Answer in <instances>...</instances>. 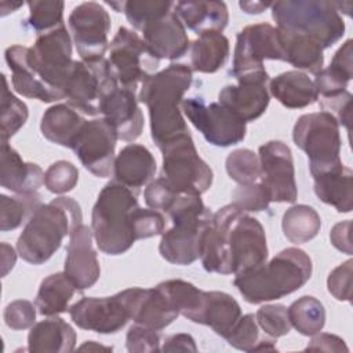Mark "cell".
Listing matches in <instances>:
<instances>
[{"label":"cell","mask_w":353,"mask_h":353,"mask_svg":"<svg viewBox=\"0 0 353 353\" xmlns=\"http://www.w3.org/2000/svg\"><path fill=\"white\" fill-rule=\"evenodd\" d=\"M29 18L26 19L28 25L37 32L39 34L51 32L62 26V15L65 3L59 0H33L28 1Z\"/></svg>","instance_id":"42"},{"label":"cell","mask_w":353,"mask_h":353,"mask_svg":"<svg viewBox=\"0 0 353 353\" xmlns=\"http://www.w3.org/2000/svg\"><path fill=\"white\" fill-rule=\"evenodd\" d=\"M306 350H316V352H349L345 341L334 334L327 332H317L313 335L312 341L306 346Z\"/></svg>","instance_id":"55"},{"label":"cell","mask_w":353,"mask_h":353,"mask_svg":"<svg viewBox=\"0 0 353 353\" xmlns=\"http://www.w3.org/2000/svg\"><path fill=\"white\" fill-rule=\"evenodd\" d=\"M99 114L116 130L121 141H135L143 130V114L135 91L121 87L112 70L105 76L99 94Z\"/></svg>","instance_id":"16"},{"label":"cell","mask_w":353,"mask_h":353,"mask_svg":"<svg viewBox=\"0 0 353 353\" xmlns=\"http://www.w3.org/2000/svg\"><path fill=\"white\" fill-rule=\"evenodd\" d=\"M17 261V254L11 245L7 243H1V274L3 277L14 268Z\"/></svg>","instance_id":"58"},{"label":"cell","mask_w":353,"mask_h":353,"mask_svg":"<svg viewBox=\"0 0 353 353\" xmlns=\"http://www.w3.org/2000/svg\"><path fill=\"white\" fill-rule=\"evenodd\" d=\"M258 325L270 338L284 336L291 330V323L284 305H263L255 314Z\"/></svg>","instance_id":"46"},{"label":"cell","mask_w":353,"mask_h":353,"mask_svg":"<svg viewBox=\"0 0 353 353\" xmlns=\"http://www.w3.org/2000/svg\"><path fill=\"white\" fill-rule=\"evenodd\" d=\"M281 228L287 240L294 244H303L317 236L321 219L313 207L296 204L284 212Z\"/></svg>","instance_id":"37"},{"label":"cell","mask_w":353,"mask_h":353,"mask_svg":"<svg viewBox=\"0 0 353 353\" xmlns=\"http://www.w3.org/2000/svg\"><path fill=\"white\" fill-rule=\"evenodd\" d=\"M167 214L172 228L161 233L159 252L170 263L190 265L200 258L201 239L212 214L194 194H179Z\"/></svg>","instance_id":"6"},{"label":"cell","mask_w":353,"mask_h":353,"mask_svg":"<svg viewBox=\"0 0 353 353\" xmlns=\"http://www.w3.org/2000/svg\"><path fill=\"white\" fill-rule=\"evenodd\" d=\"M353 172L343 164L338 168L313 176L314 193L338 212H350L353 207Z\"/></svg>","instance_id":"31"},{"label":"cell","mask_w":353,"mask_h":353,"mask_svg":"<svg viewBox=\"0 0 353 353\" xmlns=\"http://www.w3.org/2000/svg\"><path fill=\"white\" fill-rule=\"evenodd\" d=\"M79 181L77 167L66 160L52 163L44 172V185L48 192L62 194L70 192Z\"/></svg>","instance_id":"45"},{"label":"cell","mask_w":353,"mask_h":353,"mask_svg":"<svg viewBox=\"0 0 353 353\" xmlns=\"http://www.w3.org/2000/svg\"><path fill=\"white\" fill-rule=\"evenodd\" d=\"M262 350H276L274 341L273 339H259L254 352H262Z\"/></svg>","instance_id":"61"},{"label":"cell","mask_w":353,"mask_h":353,"mask_svg":"<svg viewBox=\"0 0 353 353\" xmlns=\"http://www.w3.org/2000/svg\"><path fill=\"white\" fill-rule=\"evenodd\" d=\"M233 55L229 73L234 79L265 70V59L284 61L277 28L266 22L243 28L237 33Z\"/></svg>","instance_id":"13"},{"label":"cell","mask_w":353,"mask_h":353,"mask_svg":"<svg viewBox=\"0 0 353 353\" xmlns=\"http://www.w3.org/2000/svg\"><path fill=\"white\" fill-rule=\"evenodd\" d=\"M276 28L306 34L328 48L345 34V22L332 1L287 0L272 3Z\"/></svg>","instance_id":"7"},{"label":"cell","mask_w":353,"mask_h":353,"mask_svg":"<svg viewBox=\"0 0 353 353\" xmlns=\"http://www.w3.org/2000/svg\"><path fill=\"white\" fill-rule=\"evenodd\" d=\"M181 106L188 120L214 146L228 148L245 138V123L219 102L205 103L201 98H186Z\"/></svg>","instance_id":"12"},{"label":"cell","mask_w":353,"mask_h":353,"mask_svg":"<svg viewBox=\"0 0 353 353\" xmlns=\"http://www.w3.org/2000/svg\"><path fill=\"white\" fill-rule=\"evenodd\" d=\"M68 22L81 61L92 62L105 58L109 44L110 17L102 4L85 1L76 6Z\"/></svg>","instance_id":"14"},{"label":"cell","mask_w":353,"mask_h":353,"mask_svg":"<svg viewBox=\"0 0 353 353\" xmlns=\"http://www.w3.org/2000/svg\"><path fill=\"white\" fill-rule=\"evenodd\" d=\"M156 168V160L146 146L130 143L116 156L113 176L114 181L138 190L154 176Z\"/></svg>","instance_id":"25"},{"label":"cell","mask_w":353,"mask_h":353,"mask_svg":"<svg viewBox=\"0 0 353 353\" xmlns=\"http://www.w3.org/2000/svg\"><path fill=\"white\" fill-rule=\"evenodd\" d=\"M232 204H234L243 212L254 211L259 212L269 207L270 196L262 182L250 185H239L232 193Z\"/></svg>","instance_id":"47"},{"label":"cell","mask_w":353,"mask_h":353,"mask_svg":"<svg viewBox=\"0 0 353 353\" xmlns=\"http://www.w3.org/2000/svg\"><path fill=\"white\" fill-rule=\"evenodd\" d=\"M320 108L321 110L331 113L339 125H343L347 131H350L352 94L347 90L334 97L320 98Z\"/></svg>","instance_id":"54"},{"label":"cell","mask_w":353,"mask_h":353,"mask_svg":"<svg viewBox=\"0 0 353 353\" xmlns=\"http://www.w3.org/2000/svg\"><path fill=\"white\" fill-rule=\"evenodd\" d=\"M161 352H197L194 339L189 334H174L165 338Z\"/></svg>","instance_id":"57"},{"label":"cell","mask_w":353,"mask_h":353,"mask_svg":"<svg viewBox=\"0 0 353 353\" xmlns=\"http://www.w3.org/2000/svg\"><path fill=\"white\" fill-rule=\"evenodd\" d=\"M69 314L79 328L98 334H114L130 320L117 294L103 298L84 296L69 307Z\"/></svg>","instance_id":"21"},{"label":"cell","mask_w":353,"mask_h":353,"mask_svg":"<svg viewBox=\"0 0 353 353\" xmlns=\"http://www.w3.org/2000/svg\"><path fill=\"white\" fill-rule=\"evenodd\" d=\"M291 327L305 336L320 332L325 324V309L323 303L310 295H303L287 307Z\"/></svg>","instance_id":"39"},{"label":"cell","mask_w":353,"mask_h":353,"mask_svg":"<svg viewBox=\"0 0 353 353\" xmlns=\"http://www.w3.org/2000/svg\"><path fill=\"white\" fill-rule=\"evenodd\" d=\"M26 61L39 79L65 99V87L74 63L72 40L66 28L62 25L39 34L34 44L28 47Z\"/></svg>","instance_id":"10"},{"label":"cell","mask_w":353,"mask_h":353,"mask_svg":"<svg viewBox=\"0 0 353 353\" xmlns=\"http://www.w3.org/2000/svg\"><path fill=\"white\" fill-rule=\"evenodd\" d=\"M178 196L179 194L168 185L163 176L153 179L143 192L146 205L152 210H161L164 212L168 211Z\"/></svg>","instance_id":"51"},{"label":"cell","mask_w":353,"mask_h":353,"mask_svg":"<svg viewBox=\"0 0 353 353\" xmlns=\"http://www.w3.org/2000/svg\"><path fill=\"white\" fill-rule=\"evenodd\" d=\"M352 270L353 261L347 259L346 262L336 266L327 279L328 292L338 301L350 302L352 298Z\"/></svg>","instance_id":"53"},{"label":"cell","mask_w":353,"mask_h":353,"mask_svg":"<svg viewBox=\"0 0 353 353\" xmlns=\"http://www.w3.org/2000/svg\"><path fill=\"white\" fill-rule=\"evenodd\" d=\"M240 317L241 307L232 295L222 291H204L203 307L196 323L208 325L216 335L226 338Z\"/></svg>","instance_id":"30"},{"label":"cell","mask_w":353,"mask_h":353,"mask_svg":"<svg viewBox=\"0 0 353 353\" xmlns=\"http://www.w3.org/2000/svg\"><path fill=\"white\" fill-rule=\"evenodd\" d=\"M109 68L121 87L137 90L138 84L156 73L159 59L138 33L121 26L114 34L108 55Z\"/></svg>","instance_id":"11"},{"label":"cell","mask_w":353,"mask_h":353,"mask_svg":"<svg viewBox=\"0 0 353 353\" xmlns=\"http://www.w3.org/2000/svg\"><path fill=\"white\" fill-rule=\"evenodd\" d=\"M270 94L288 109H302L319 99L313 80L301 70H288L269 81Z\"/></svg>","instance_id":"29"},{"label":"cell","mask_w":353,"mask_h":353,"mask_svg":"<svg viewBox=\"0 0 353 353\" xmlns=\"http://www.w3.org/2000/svg\"><path fill=\"white\" fill-rule=\"evenodd\" d=\"M110 72L106 58L84 62L74 61L65 87L68 105L88 116L99 114V94L105 76Z\"/></svg>","instance_id":"19"},{"label":"cell","mask_w":353,"mask_h":353,"mask_svg":"<svg viewBox=\"0 0 353 353\" xmlns=\"http://www.w3.org/2000/svg\"><path fill=\"white\" fill-rule=\"evenodd\" d=\"M79 349H80V350H98V349H102V350H112V347L98 345L95 341H87V342L83 343Z\"/></svg>","instance_id":"62"},{"label":"cell","mask_w":353,"mask_h":353,"mask_svg":"<svg viewBox=\"0 0 353 353\" xmlns=\"http://www.w3.org/2000/svg\"><path fill=\"white\" fill-rule=\"evenodd\" d=\"M161 176L178 194L200 196L212 183V170L199 156L190 132L170 141L161 149Z\"/></svg>","instance_id":"9"},{"label":"cell","mask_w":353,"mask_h":353,"mask_svg":"<svg viewBox=\"0 0 353 353\" xmlns=\"http://www.w3.org/2000/svg\"><path fill=\"white\" fill-rule=\"evenodd\" d=\"M74 345V330L57 316L33 324L28 334V350L32 353H69Z\"/></svg>","instance_id":"28"},{"label":"cell","mask_w":353,"mask_h":353,"mask_svg":"<svg viewBox=\"0 0 353 353\" xmlns=\"http://www.w3.org/2000/svg\"><path fill=\"white\" fill-rule=\"evenodd\" d=\"M134 234L137 240L149 239L164 232V216L152 208L138 207L134 212Z\"/></svg>","instance_id":"49"},{"label":"cell","mask_w":353,"mask_h":353,"mask_svg":"<svg viewBox=\"0 0 353 353\" xmlns=\"http://www.w3.org/2000/svg\"><path fill=\"white\" fill-rule=\"evenodd\" d=\"M172 6L168 0H130L124 1L123 12L132 28L141 32L146 23L168 14Z\"/></svg>","instance_id":"44"},{"label":"cell","mask_w":353,"mask_h":353,"mask_svg":"<svg viewBox=\"0 0 353 353\" xmlns=\"http://www.w3.org/2000/svg\"><path fill=\"white\" fill-rule=\"evenodd\" d=\"M28 47L15 44L6 50V62L12 73L11 83L14 90L26 98L39 99L50 103L62 99L57 92L50 90L33 72L26 61Z\"/></svg>","instance_id":"26"},{"label":"cell","mask_w":353,"mask_h":353,"mask_svg":"<svg viewBox=\"0 0 353 353\" xmlns=\"http://www.w3.org/2000/svg\"><path fill=\"white\" fill-rule=\"evenodd\" d=\"M225 339L234 349L254 352L256 343L259 342V330L255 316L252 313L241 316Z\"/></svg>","instance_id":"48"},{"label":"cell","mask_w":353,"mask_h":353,"mask_svg":"<svg viewBox=\"0 0 353 353\" xmlns=\"http://www.w3.org/2000/svg\"><path fill=\"white\" fill-rule=\"evenodd\" d=\"M141 32L148 48L159 61L179 59L190 47L185 25L172 10L146 23Z\"/></svg>","instance_id":"23"},{"label":"cell","mask_w":353,"mask_h":353,"mask_svg":"<svg viewBox=\"0 0 353 353\" xmlns=\"http://www.w3.org/2000/svg\"><path fill=\"white\" fill-rule=\"evenodd\" d=\"M87 120L68 103L48 108L40 121V130L46 139L70 149L72 142Z\"/></svg>","instance_id":"32"},{"label":"cell","mask_w":353,"mask_h":353,"mask_svg":"<svg viewBox=\"0 0 353 353\" xmlns=\"http://www.w3.org/2000/svg\"><path fill=\"white\" fill-rule=\"evenodd\" d=\"M41 196L34 192L29 194L0 196V230L8 232L19 228L22 222L41 205Z\"/></svg>","instance_id":"40"},{"label":"cell","mask_w":353,"mask_h":353,"mask_svg":"<svg viewBox=\"0 0 353 353\" xmlns=\"http://www.w3.org/2000/svg\"><path fill=\"white\" fill-rule=\"evenodd\" d=\"M226 172L239 185L255 183L261 176L259 157L250 149H236L228 154Z\"/></svg>","instance_id":"43"},{"label":"cell","mask_w":353,"mask_h":353,"mask_svg":"<svg viewBox=\"0 0 353 353\" xmlns=\"http://www.w3.org/2000/svg\"><path fill=\"white\" fill-rule=\"evenodd\" d=\"M92 229L83 222L76 223L69 233L63 272L79 291L91 288L101 276L97 252L92 247Z\"/></svg>","instance_id":"22"},{"label":"cell","mask_w":353,"mask_h":353,"mask_svg":"<svg viewBox=\"0 0 353 353\" xmlns=\"http://www.w3.org/2000/svg\"><path fill=\"white\" fill-rule=\"evenodd\" d=\"M277 30L284 61H287L296 69H303L314 74L323 69V48L317 41H314L306 34L279 28Z\"/></svg>","instance_id":"33"},{"label":"cell","mask_w":353,"mask_h":353,"mask_svg":"<svg viewBox=\"0 0 353 353\" xmlns=\"http://www.w3.org/2000/svg\"><path fill=\"white\" fill-rule=\"evenodd\" d=\"M259 182L268 189L270 201L294 203L298 197L291 149L283 141H269L259 146Z\"/></svg>","instance_id":"17"},{"label":"cell","mask_w":353,"mask_h":353,"mask_svg":"<svg viewBox=\"0 0 353 353\" xmlns=\"http://www.w3.org/2000/svg\"><path fill=\"white\" fill-rule=\"evenodd\" d=\"M312 259L301 248L280 251L269 262L236 274L233 284L248 303L280 299L299 290L312 276Z\"/></svg>","instance_id":"3"},{"label":"cell","mask_w":353,"mask_h":353,"mask_svg":"<svg viewBox=\"0 0 353 353\" xmlns=\"http://www.w3.org/2000/svg\"><path fill=\"white\" fill-rule=\"evenodd\" d=\"M3 77V88H1V108H0V121L1 141H8L12 135H15L26 123L29 112L25 102L18 99L8 88V81L4 74Z\"/></svg>","instance_id":"41"},{"label":"cell","mask_w":353,"mask_h":353,"mask_svg":"<svg viewBox=\"0 0 353 353\" xmlns=\"http://www.w3.org/2000/svg\"><path fill=\"white\" fill-rule=\"evenodd\" d=\"M0 159V183L3 188L17 194H29L37 192L44 183L43 170L34 163L23 161L7 141H1Z\"/></svg>","instance_id":"24"},{"label":"cell","mask_w":353,"mask_h":353,"mask_svg":"<svg viewBox=\"0 0 353 353\" xmlns=\"http://www.w3.org/2000/svg\"><path fill=\"white\" fill-rule=\"evenodd\" d=\"M292 139L307 154L312 176L342 165L339 124L331 113L321 110L298 117Z\"/></svg>","instance_id":"8"},{"label":"cell","mask_w":353,"mask_h":353,"mask_svg":"<svg viewBox=\"0 0 353 353\" xmlns=\"http://www.w3.org/2000/svg\"><path fill=\"white\" fill-rule=\"evenodd\" d=\"M79 222H83L81 208L72 197L61 196L41 204L17 240L19 256L32 265L47 262Z\"/></svg>","instance_id":"4"},{"label":"cell","mask_w":353,"mask_h":353,"mask_svg":"<svg viewBox=\"0 0 353 353\" xmlns=\"http://www.w3.org/2000/svg\"><path fill=\"white\" fill-rule=\"evenodd\" d=\"M76 291H79L77 287L65 272L54 273L40 283L34 305L41 316H57L69 310Z\"/></svg>","instance_id":"36"},{"label":"cell","mask_w":353,"mask_h":353,"mask_svg":"<svg viewBox=\"0 0 353 353\" xmlns=\"http://www.w3.org/2000/svg\"><path fill=\"white\" fill-rule=\"evenodd\" d=\"M240 8L247 14H261L268 7H272V3H263V1H240Z\"/></svg>","instance_id":"59"},{"label":"cell","mask_w":353,"mask_h":353,"mask_svg":"<svg viewBox=\"0 0 353 353\" xmlns=\"http://www.w3.org/2000/svg\"><path fill=\"white\" fill-rule=\"evenodd\" d=\"M200 259L210 273L239 274L256 268L268 259L265 229L230 203L219 208L205 228Z\"/></svg>","instance_id":"1"},{"label":"cell","mask_w":353,"mask_h":353,"mask_svg":"<svg viewBox=\"0 0 353 353\" xmlns=\"http://www.w3.org/2000/svg\"><path fill=\"white\" fill-rule=\"evenodd\" d=\"M36 305L26 299H17L4 309V323L11 330H26L34 324Z\"/></svg>","instance_id":"50"},{"label":"cell","mask_w":353,"mask_h":353,"mask_svg":"<svg viewBox=\"0 0 353 353\" xmlns=\"http://www.w3.org/2000/svg\"><path fill=\"white\" fill-rule=\"evenodd\" d=\"M174 12L185 26L197 34L222 33L229 21L228 7L223 1H178L174 4Z\"/></svg>","instance_id":"27"},{"label":"cell","mask_w":353,"mask_h":353,"mask_svg":"<svg viewBox=\"0 0 353 353\" xmlns=\"http://www.w3.org/2000/svg\"><path fill=\"white\" fill-rule=\"evenodd\" d=\"M352 40H346L342 47L334 54V58L328 68L321 69L316 73L314 87L317 95L328 98L343 92L353 74L352 61Z\"/></svg>","instance_id":"34"},{"label":"cell","mask_w":353,"mask_h":353,"mask_svg":"<svg viewBox=\"0 0 353 353\" xmlns=\"http://www.w3.org/2000/svg\"><path fill=\"white\" fill-rule=\"evenodd\" d=\"M230 47L226 36L218 32L199 34L190 46L192 70L200 73H215L225 66Z\"/></svg>","instance_id":"35"},{"label":"cell","mask_w":353,"mask_h":353,"mask_svg":"<svg viewBox=\"0 0 353 353\" xmlns=\"http://www.w3.org/2000/svg\"><path fill=\"white\" fill-rule=\"evenodd\" d=\"M139 207L138 190L110 181L99 192L91 214L97 247L108 255H120L135 243L134 212Z\"/></svg>","instance_id":"5"},{"label":"cell","mask_w":353,"mask_h":353,"mask_svg":"<svg viewBox=\"0 0 353 353\" xmlns=\"http://www.w3.org/2000/svg\"><path fill=\"white\" fill-rule=\"evenodd\" d=\"M193 81L192 68L171 63L142 81L138 101L145 103L150 117V135L161 149L170 141L189 132L179 109L185 92Z\"/></svg>","instance_id":"2"},{"label":"cell","mask_w":353,"mask_h":353,"mask_svg":"<svg viewBox=\"0 0 353 353\" xmlns=\"http://www.w3.org/2000/svg\"><path fill=\"white\" fill-rule=\"evenodd\" d=\"M237 84L225 85L219 94V103L233 112L244 123L261 117L269 105V74L266 70L244 74Z\"/></svg>","instance_id":"18"},{"label":"cell","mask_w":353,"mask_h":353,"mask_svg":"<svg viewBox=\"0 0 353 353\" xmlns=\"http://www.w3.org/2000/svg\"><path fill=\"white\" fill-rule=\"evenodd\" d=\"M156 287L164 292V295L168 298V301L172 303L179 314L196 323L204 302L203 290L197 288L189 281L179 279L161 281Z\"/></svg>","instance_id":"38"},{"label":"cell","mask_w":353,"mask_h":353,"mask_svg":"<svg viewBox=\"0 0 353 353\" xmlns=\"http://www.w3.org/2000/svg\"><path fill=\"white\" fill-rule=\"evenodd\" d=\"M160 336L159 334L148 327L135 324L131 325L127 338L125 346L127 350L131 353H150L160 350Z\"/></svg>","instance_id":"52"},{"label":"cell","mask_w":353,"mask_h":353,"mask_svg":"<svg viewBox=\"0 0 353 353\" xmlns=\"http://www.w3.org/2000/svg\"><path fill=\"white\" fill-rule=\"evenodd\" d=\"M117 139L114 127L105 117L94 119L84 123L70 149L85 170L98 178H108L113 174Z\"/></svg>","instance_id":"15"},{"label":"cell","mask_w":353,"mask_h":353,"mask_svg":"<svg viewBox=\"0 0 353 353\" xmlns=\"http://www.w3.org/2000/svg\"><path fill=\"white\" fill-rule=\"evenodd\" d=\"M128 317L135 324L160 331L170 325L178 316V310L157 287L154 288H127L117 292Z\"/></svg>","instance_id":"20"},{"label":"cell","mask_w":353,"mask_h":353,"mask_svg":"<svg viewBox=\"0 0 353 353\" xmlns=\"http://www.w3.org/2000/svg\"><path fill=\"white\" fill-rule=\"evenodd\" d=\"M350 228H352V222L347 219V221H343V222H339L336 223L331 232H330V240H331V244L350 255L352 254V241H350Z\"/></svg>","instance_id":"56"},{"label":"cell","mask_w":353,"mask_h":353,"mask_svg":"<svg viewBox=\"0 0 353 353\" xmlns=\"http://www.w3.org/2000/svg\"><path fill=\"white\" fill-rule=\"evenodd\" d=\"M23 6V3H10V1H6V0H3L1 1V4H0V8H1V17H4V15H7V14H10V12H14L15 10H18L19 7H22Z\"/></svg>","instance_id":"60"}]
</instances>
